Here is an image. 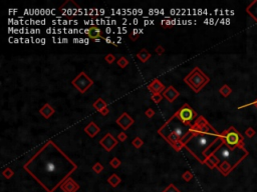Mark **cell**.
Listing matches in <instances>:
<instances>
[{"label":"cell","mask_w":257,"mask_h":192,"mask_svg":"<svg viewBox=\"0 0 257 192\" xmlns=\"http://www.w3.org/2000/svg\"><path fill=\"white\" fill-rule=\"evenodd\" d=\"M93 108L98 110L99 112H101L102 115L106 116L109 114V110L108 108V104H106V101L102 98H99L95 103H93Z\"/></svg>","instance_id":"obj_13"},{"label":"cell","mask_w":257,"mask_h":192,"mask_svg":"<svg viewBox=\"0 0 257 192\" xmlns=\"http://www.w3.org/2000/svg\"><path fill=\"white\" fill-rule=\"evenodd\" d=\"M179 95H180L179 91H177L173 86H169L168 88H166V90L163 92L164 98L167 99L169 102H173Z\"/></svg>","instance_id":"obj_14"},{"label":"cell","mask_w":257,"mask_h":192,"mask_svg":"<svg viewBox=\"0 0 257 192\" xmlns=\"http://www.w3.org/2000/svg\"><path fill=\"white\" fill-rule=\"evenodd\" d=\"M219 91H220V93H221L224 97H227V96L231 93L232 90H231V88H230L229 86L224 85L222 88H220V90H219Z\"/></svg>","instance_id":"obj_23"},{"label":"cell","mask_w":257,"mask_h":192,"mask_svg":"<svg viewBox=\"0 0 257 192\" xmlns=\"http://www.w3.org/2000/svg\"><path fill=\"white\" fill-rule=\"evenodd\" d=\"M109 165H111L112 168H118L119 166L121 165V160L117 158V157H114V158L111 160V162H109Z\"/></svg>","instance_id":"obj_26"},{"label":"cell","mask_w":257,"mask_h":192,"mask_svg":"<svg viewBox=\"0 0 257 192\" xmlns=\"http://www.w3.org/2000/svg\"><path fill=\"white\" fill-rule=\"evenodd\" d=\"M137 57L139 58L142 62H144V63H145V62H147V61H148L149 59H150V57H151V54H150L149 51H148L147 49H142V50H141V51L137 54Z\"/></svg>","instance_id":"obj_21"},{"label":"cell","mask_w":257,"mask_h":192,"mask_svg":"<svg viewBox=\"0 0 257 192\" xmlns=\"http://www.w3.org/2000/svg\"><path fill=\"white\" fill-rule=\"evenodd\" d=\"M185 83H187L190 86L194 92L198 93L200 90L204 87L207 83L209 82L210 79L204 74L201 69L199 67H195L186 77L184 78Z\"/></svg>","instance_id":"obj_5"},{"label":"cell","mask_w":257,"mask_h":192,"mask_svg":"<svg viewBox=\"0 0 257 192\" xmlns=\"http://www.w3.org/2000/svg\"><path fill=\"white\" fill-rule=\"evenodd\" d=\"M218 163H219V160L216 158L214 155H212V154H210V156L205 160V164L208 165L211 169L215 168L216 166L218 165Z\"/></svg>","instance_id":"obj_20"},{"label":"cell","mask_w":257,"mask_h":192,"mask_svg":"<svg viewBox=\"0 0 257 192\" xmlns=\"http://www.w3.org/2000/svg\"><path fill=\"white\" fill-rule=\"evenodd\" d=\"M87 34H89V37L92 39H99V38H102V35H101V29L96 26H93L90 27L89 29V32H87Z\"/></svg>","instance_id":"obj_17"},{"label":"cell","mask_w":257,"mask_h":192,"mask_svg":"<svg viewBox=\"0 0 257 192\" xmlns=\"http://www.w3.org/2000/svg\"><path fill=\"white\" fill-rule=\"evenodd\" d=\"M192 126V125H191ZM191 126H187L182 122L176 114L171 116L169 120L158 130V133L168 141L175 150L180 151L189 139Z\"/></svg>","instance_id":"obj_3"},{"label":"cell","mask_w":257,"mask_h":192,"mask_svg":"<svg viewBox=\"0 0 257 192\" xmlns=\"http://www.w3.org/2000/svg\"><path fill=\"white\" fill-rule=\"evenodd\" d=\"M99 131H101V128H99L95 122H90V123L84 128V132H86V134H89V136L92 138L95 137Z\"/></svg>","instance_id":"obj_15"},{"label":"cell","mask_w":257,"mask_h":192,"mask_svg":"<svg viewBox=\"0 0 257 192\" xmlns=\"http://www.w3.org/2000/svg\"><path fill=\"white\" fill-rule=\"evenodd\" d=\"M163 192H180V190L177 189V188L174 186V184H170Z\"/></svg>","instance_id":"obj_31"},{"label":"cell","mask_w":257,"mask_h":192,"mask_svg":"<svg viewBox=\"0 0 257 192\" xmlns=\"http://www.w3.org/2000/svg\"><path fill=\"white\" fill-rule=\"evenodd\" d=\"M164 52H165V48H164L163 46H161V45H159V46L156 48V53H157L158 55H162Z\"/></svg>","instance_id":"obj_35"},{"label":"cell","mask_w":257,"mask_h":192,"mask_svg":"<svg viewBox=\"0 0 257 192\" xmlns=\"http://www.w3.org/2000/svg\"><path fill=\"white\" fill-rule=\"evenodd\" d=\"M254 104H255V105L257 106V101H255V102H254Z\"/></svg>","instance_id":"obj_37"},{"label":"cell","mask_w":257,"mask_h":192,"mask_svg":"<svg viewBox=\"0 0 257 192\" xmlns=\"http://www.w3.org/2000/svg\"><path fill=\"white\" fill-rule=\"evenodd\" d=\"M46 192H54L77 169V165L52 140H48L23 165Z\"/></svg>","instance_id":"obj_1"},{"label":"cell","mask_w":257,"mask_h":192,"mask_svg":"<svg viewBox=\"0 0 257 192\" xmlns=\"http://www.w3.org/2000/svg\"><path fill=\"white\" fill-rule=\"evenodd\" d=\"M99 144L105 148L106 151H111L118 145V140L112 136L111 133H106L105 137L99 140Z\"/></svg>","instance_id":"obj_9"},{"label":"cell","mask_w":257,"mask_h":192,"mask_svg":"<svg viewBox=\"0 0 257 192\" xmlns=\"http://www.w3.org/2000/svg\"><path fill=\"white\" fill-rule=\"evenodd\" d=\"M182 177H183V179L185 181H190L191 179L193 178V175H192V173H191L190 171H186L183 174V176H182Z\"/></svg>","instance_id":"obj_32"},{"label":"cell","mask_w":257,"mask_h":192,"mask_svg":"<svg viewBox=\"0 0 257 192\" xmlns=\"http://www.w3.org/2000/svg\"><path fill=\"white\" fill-rule=\"evenodd\" d=\"M145 114H146V116L148 118H152L153 116L155 115V111H154V109H152V108H148L146 110V112H145Z\"/></svg>","instance_id":"obj_33"},{"label":"cell","mask_w":257,"mask_h":192,"mask_svg":"<svg viewBox=\"0 0 257 192\" xmlns=\"http://www.w3.org/2000/svg\"><path fill=\"white\" fill-rule=\"evenodd\" d=\"M13 174H14V172L11 168H6L2 171V175L4 176L5 178H8V179L11 178L12 176H13Z\"/></svg>","instance_id":"obj_24"},{"label":"cell","mask_w":257,"mask_h":192,"mask_svg":"<svg viewBox=\"0 0 257 192\" xmlns=\"http://www.w3.org/2000/svg\"><path fill=\"white\" fill-rule=\"evenodd\" d=\"M105 60L108 62L109 64H112V62L115 60V56L114 54H112V53H109V54H108V55L106 56Z\"/></svg>","instance_id":"obj_30"},{"label":"cell","mask_w":257,"mask_h":192,"mask_svg":"<svg viewBox=\"0 0 257 192\" xmlns=\"http://www.w3.org/2000/svg\"><path fill=\"white\" fill-rule=\"evenodd\" d=\"M127 134L125 133V132H121L120 134L118 135V138H119V140L121 141V142H124V141H126V139H127Z\"/></svg>","instance_id":"obj_34"},{"label":"cell","mask_w":257,"mask_h":192,"mask_svg":"<svg viewBox=\"0 0 257 192\" xmlns=\"http://www.w3.org/2000/svg\"><path fill=\"white\" fill-rule=\"evenodd\" d=\"M222 141V134L218 133L203 116H199L191 126L189 139L184 147L199 162L205 163V160L209 157L208 151L210 147Z\"/></svg>","instance_id":"obj_2"},{"label":"cell","mask_w":257,"mask_h":192,"mask_svg":"<svg viewBox=\"0 0 257 192\" xmlns=\"http://www.w3.org/2000/svg\"><path fill=\"white\" fill-rule=\"evenodd\" d=\"M212 155H214L216 158L219 160V162H227L232 166V168H235L239 163L242 161L247 156L248 152L242 147V145L231 148L222 142L219 144V146L211 152Z\"/></svg>","instance_id":"obj_4"},{"label":"cell","mask_w":257,"mask_h":192,"mask_svg":"<svg viewBox=\"0 0 257 192\" xmlns=\"http://www.w3.org/2000/svg\"><path fill=\"white\" fill-rule=\"evenodd\" d=\"M175 114L187 126H191V122L197 117V113L191 108L189 104H184Z\"/></svg>","instance_id":"obj_7"},{"label":"cell","mask_w":257,"mask_h":192,"mask_svg":"<svg viewBox=\"0 0 257 192\" xmlns=\"http://www.w3.org/2000/svg\"><path fill=\"white\" fill-rule=\"evenodd\" d=\"M218 169L221 171V173H222V174H223L224 176L228 175V173H229L231 170H233L232 166L229 164V163H227V162H222L221 164L218 166Z\"/></svg>","instance_id":"obj_19"},{"label":"cell","mask_w":257,"mask_h":192,"mask_svg":"<svg viewBox=\"0 0 257 192\" xmlns=\"http://www.w3.org/2000/svg\"><path fill=\"white\" fill-rule=\"evenodd\" d=\"M102 169H103V166L99 162L96 163V164L93 166V170L95 171L96 173H101L102 171Z\"/></svg>","instance_id":"obj_29"},{"label":"cell","mask_w":257,"mask_h":192,"mask_svg":"<svg viewBox=\"0 0 257 192\" xmlns=\"http://www.w3.org/2000/svg\"><path fill=\"white\" fill-rule=\"evenodd\" d=\"M117 124L120 125L121 128H123L124 130H127L134 124V119L128 113L125 112L117 119Z\"/></svg>","instance_id":"obj_10"},{"label":"cell","mask_w":257,"mask_h":192,"mask_svg":"<svg viewBox=\"0 0 257 192\" xmlns=\"http://www.w3.org/2000/svg\"><path fill=\"white\" fill-rule=\"evenodd\" d=\"M60 188L64 192H76L78 190V188H80V185L70 177L62 183Z\"/></svg>","instance_id":"obj_11"},{"label":"cell","mask_w":257,"mask_h":192,"mask_svg":"<svg viewBox=\"0 0 257 192\" xmlns=\"http://www.w3.org/2000/svg\"><path fill=\"white\" fill-rule=\"evenodd\" d=\"M132 144H133V145L136 147V148H140V147H142L143 146V144H144V142H143V140L141 139L140 137H136L135 138V139L133 140V142H132Z\"/></svg>","instance_id":"obj_25"},{"label":"cell","mask_w":257,"mask_h":192,"mask_svg":"<svg viewBox=\"0 0 257 192\" xmlns=\"http://www.w3.org/2000/svg\"><path fill=\"white\" fill-rule=\"evenodd\" d=\"M222 139L225 144H227L231 148H234V147L242 145L243 138L234 127H230L222 133Z\"/></svg>","instance_id":"obj_6"},{"label":"cell","mask_w":257,"mask_h":192,"mask_svg":"<svg viewBox=\"0 0 257 192\" xmlns=\"http://www.w3.org/2000/svg\"><path fill=\"white\" fill-rule=\"evenodd\" d=\"M108 182L112 187H117L118 185L121 183V178L119 177L117 174H112V176H109V178L108 179Z\"/></svg>","instance_id":"obj_22"},{"label":"cell","mask_w":257,"mask_h":192,"mask_svg":"<svg viewBox=\"0 0 257 192\" xmlns=\"http://www.w3.org/2000/svg\"><path fill=\"white\" fill-rule=\"evenodd\" d=\"M128 64V62L127 60V58L124 57V56L118 60V65H119V67H121V68H125Z\"/></svg>","instance_id":"obj_27"},{"label":"cell","mask_w":257,"mask_h":192,"mask_svg":"<svg viewBox=\"0 0 257 192\" xmlns=\"http://www.w3.org/2000/svg\"><path fill=\"white\" fill-rule=\"evenodd\" d=\"M164 98V96H163V94H153L152 95V100L154 101L155 103H160L162 101V99Z\"/></svg>","instance_id":"obj_28"},{"label":"cell","mask_w":257,"mask_h":192,"mask_svg":"<svg viewBox=\"0 0 257 192\" xmlns=\"http://www.w3.org/2000/svg\"><path fill=\"white\" fill-rule=\"evenodd\" d=\"M148 88L153 94H161V92H164L166 90L165 85L158 79L153 80L148 85Z\"/></svg>","instance_id":"obj_12"},{"label":"cell","mask_w":257,"mask_h":192,"mask_svg":"<svg viewBox=\"0 0 257 192\" xmlns=\"http://www.w3.org/2000/svg\"><path fill=\"white\" fill-rule=\"evenodd\" d=\"M39 112L40 114H41L43 117L48 119L49 117H51V116L53 115V113H54V109L52 108L50 104H48V103H46V104L43 105L41 108L39 109Z\"/></svg>","instance_id":"obj_16"},{"label":"cell","mask_w":257,"mask_h":192,"mask_svg":"<svg viewBox=\"0 0 257 192\" xmlns=\"http://www.w3.org/2000/svg\"><path fill=\"white\" fill-rule=\"evenodd\" d=\"M71 84L80 91V93H84L90 86H93V81L84 72H80L74 79L71 81Z\"/></svg>","instance_id":"obj_8"},{"label":"cell","mask_w":257,"mask_h":192,"mask_svg":"<svg viewBox=\"0 0 257 192\" xmlns=\"http://www.w3.org/2000/svg\"><path fill=\"white\" fill-rule=\"evenodd\" d=\"M136 32H137V30H134L133 32L130 33V38L133 40V41H136V40L139 38V35H138V34H137V35H135V33H136Z\"/></svg>","instance_id":"obj_36"},{"label":"cell","mask_w":257,"mask_h":192,"mask_svg":"<svg viewBox=\"0 0 257 192\" xmlns=\"http://www.w3.org/2000/svg\"><path fill=\"white\" fill-rule=\"evenodd\" d=\"M246 11L251 15L252 18H254V19L257 21V0L256 1H253L251 4L247 7Z\"/></svg>","instance_id":"obj_18"}]
</instances>
